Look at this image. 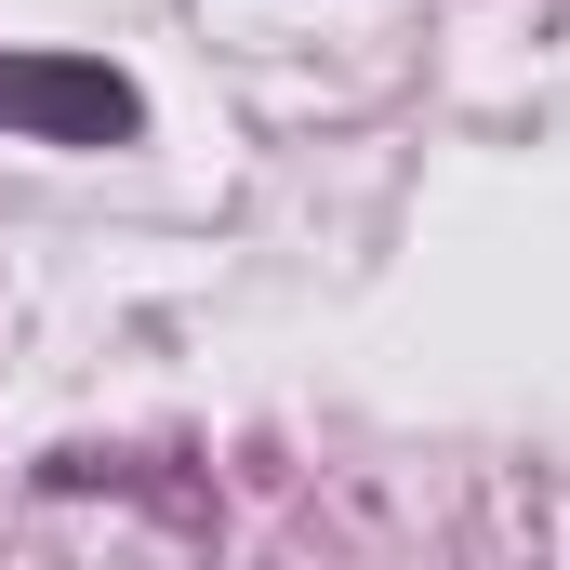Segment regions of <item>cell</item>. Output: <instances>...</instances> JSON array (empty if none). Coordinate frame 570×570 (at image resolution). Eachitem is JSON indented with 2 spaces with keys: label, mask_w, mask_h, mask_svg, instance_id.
Listing matches in <instances>:
<instances>
[{
  "label": "cell",
  "mask_w": 570,
  "mask_h": 570,
  "mask_svg": "<svg viewBox=\"0 0 570 570\" xmlns=\"http://www.w3.org/2000/svg\"><path fill=\"white\" fill-rule=\"evenodd\" d=\"M0 134L27 146H134L146 134V94L94 53H0Z\"/></svg>",
  "instance_id": "obj_1"
}]
</instances>
